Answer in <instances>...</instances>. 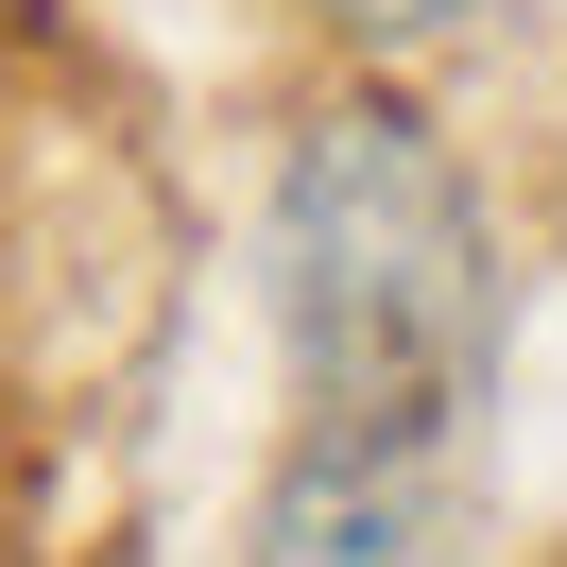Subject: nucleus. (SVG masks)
Segmentation results:
<instances>
[{"instance_id": "nucleus-1", "label": "nucleus", "mask_w": 567, "mask_h": 567, "mask_svg": "<svg viewBox=\"0 0 567 567\" xmlns=\"http://www.w3.org/2000/svg\"><path fill=\"white\" fill-rule=\"evenodd\" d=\"M258 276H276L292 413L464 430V395L498 361V207L413 86H327L292 121L276 207H258Z\"/></svg>"}, {"instance_id": "nucleus-3", "label": "nucleus", "mask_w": 567, "mask_h": 567, "mask_svg": "<svg viewBox=\"0 0 567 567\" xmlns=\"http://www.w3.org/2000/svg\"><path fill=\"white\" fill-rule=\"evenodd\" d=\"M344 35H379V52H413V35H447V18H482V0H327Z\"/></svg>"}, {"instance_id": "nucleus-2", "label": "nucleus", "mask_w": 567, "mask_h": 567, "mask_svg": "<svg viewBox=\"0 0 567 567\" xmlns=\"http://www.w3.org/2000/svg\"><path fill=\"white\" fill-rule=\"evenodd\" d=\"M464 550V430L430 413H292L241 567H447Z\"/></svg>"}]
</instances>
